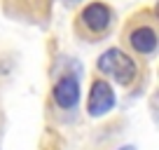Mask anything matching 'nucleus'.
I'll use <instances>...</instances> for the list:
<instances>
[{
  "label": "nucleus",
  "instance_id": "1",
  "mask_svg": "<svg viewBox=\"0 0 159 150\" xmlns=\"http://www.w3.org/2000/svg\"><path fill=\"white\" fill-rule=\"evenodd\" d=\"M98 70H103L105 75H112L119 85H131L136 77V63L122 49L103 52L98 59Z\"/></svg>",
  "mask_w": 159,
  "mask_h": 150
},
{
  "label": "nucleus",
  "instance_id": "2",
  "mask_svg": "<svg viewBox=\"0 0 159 150\" xmlns=\"http://www.w3.org/2000/svg\"><path fill=\"white\" fill-rule=\"evenodd\" d=\"M112 105H115V91H112V87H110L105 80H96L94 85H91L89 103H87L89 115H94V117L105 115Z\"/></svg>",
  "mask_w": 159,
  "mask_h": 150
},
{
  "label": "nucleus",
  "instance_id": "3",
  "mask_svg": "<svg viewBox=\"0 0 159 150\" xmlns=\"http://www.w3.org/2000/svg\"><path fill=\"white\" fill-rule=\"evenodd\" d=\"M54 101L61 108H73L80 101V85H77V80H75L73 75H66V77H61V80L56 82Z\"/></svg>",
  "mask_w": 159,
  "mask_h": 150
},
{
  "label": "nucleus",
  "instance_id": "4",
  "mask_svg": "<svg viewBox=\"0 0 159 150\" xmlns=\"http://www.w3.org/2000/svg\"><path fill=\"white\" fill-rule=\"evenodd\" d=\"M82 19H84V24L89 26L94 33H101V30H105L110 26L112 12H110V7H105L103 2H91V5L82 12Z\"/></svg>",
  "mask_w": 159,
  "mask_h": 150
},
{
  "label": "nucleus",
  "instance_id": "5",
  "mask_svg": "<svg viewBox=\"0 0 159 150\" xmlns=\"http://www.w3.org/2000/svg\"><path fill=\"white\" fill-rule=\"evenodd\" d=\"M131 45H134V49L140 52V54H152V52L157 49V33H154L152 28H148V26L136 28L134 33H131Z\"/></svg>",
  "mask_w": 159,
  "mask_h": 150
},
{
  "label": "nucleus",
  "instance_id": "6",
  "mask_svg": "<svg viewBox=\"0 0 159 150\" xmlns=\"http://www.w3.org/2000/svg\"><path fill=\"white\" fill-rule=\"evenodd\" d=\"M119 150H136L134 145H124V148H119Z\"/></svg>",
  "mask_w": 159,
  "mask_h": 150
}]
</instances>
